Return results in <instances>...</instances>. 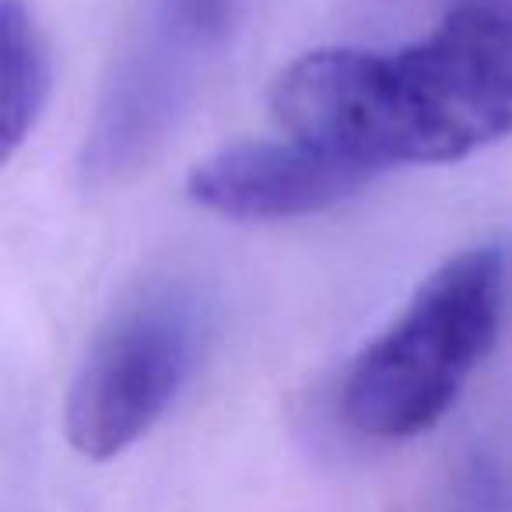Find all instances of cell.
Listing matches in <instances>:
<instances>
[{
	"label": "cell",
	"mask_w": 512,
	"mask_h": 512,
	"mask_svg": "<svg viewBox=\"0 0 512 512\" xmlns=\"http://www.w3.org/2000/svg\"><path fill=\"white\" fill-rule=\"evenodd\" d=\"M271 116L372 176L460 162L512 134V0H449L425 39L390 53H302L274 78Z\"/></svg>",
	"instance_id": "obj_1"
},
{
	"label": "cell",
	"mask_w": 512,
	"mask_h": 512,
	"mask_svg": "<svg viewBox=\"0 0 512 512\" xmlns=\"http://www.w3.org/2000/svg\"><path fill=\"white\" fill-rule=\"evenodd\" d=\"M509 285L502 242H477L435 267L393 327L355 358L341 390L344 421L369 439H414L439 425L495 348Z\"/></svg>",
	"instance_id": "obj_2"
},
{
	"label": "cell",
	"mask_w": 512,
	"mask_h": 512,
	"mask_svg": "<svg viewBox=\"0 0 512 512\" xmlns=\"http://www.w3.org/2000/svg\"><path fill=\"white\" fill-rule=\"evenodd\" d=\"M204 334V302L179 281L148 285L123 302L67 390L64 432L74 453L113 460L144 439L190 383Z\"/></svg>",
	"instance_id": "obj_3"
},
{
	"label": "cell",
	"mask_w": 512,
	"mask_h": 512,
	"mask_svg": "<svg viewBox=\"0 0 512 512\" xmlns=\"http://www.w3.org/2000/svg\"><path fill=\"white\" fill-rule=\"evenodd\" d=\"M372 172L295 137L239 141L207 155L186 176L197 207L232 221L306 218L344 204L372 183Z\"/></svg>",
	"instance_id": "obj_4"
},
{
	"label": "cell",
	"mask_w": 512,
	"mask_h": 512,
	"mask_svg": "<svg viewBox=\"0 0 512 512\" xmlns=\"http://www.w3.org/2000/svg\"><path fill=\"white\" fill-rule=\"evenodd\" d=\"M200 64L137 39L113 67L81 148L88 186H120L155 158L193 95Z\"/></svg>",
	"instance_id": "obj_5"
},
{
	"label": "cell",
	"mask_w": 512,
	"mask_h": 512,
	"mask_svg": "<svg viewBox=\"0 0 512 512\" xmlns=\"http://www.w3.org/2000/svg\"><path fill=\"white\" fill-rule=\"evenodd\" d=\"M53 92V60L43 25L25 0H0V141L4 158L29 141Z\"/></svg>",
	"instance_id": "obj_6"
},
{
	"label": "cell",
	"mask_w": 512,
	"mask_h": 512,
	"mask_svg": "<svg viewBox=\"0 0 512 512\" xmlns=\"http://www.w3.org/2000/svg\"><path fill=\"white\" fill-rule=\"evenodd\" d=\"M235 0H151L144 39L204 64L228 39Z\"/></svg>",
	"instance_id": "obj_7"
}]
</instances>
